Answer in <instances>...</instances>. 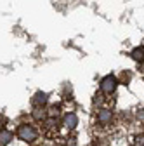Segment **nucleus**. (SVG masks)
<instances>
[{
  "label": "nucleus",
  "instance_id": "nucleus-7",
  "mask_svg": "<svg viewBox=\"0 0 144 146\" xmlns=\"http://www.w3.org/2000/svg\"><path fill=\"white\" fill-rule=\"evenodd\" d=\"M31 115H33L35 120H38V122H40V120H47V111H45L44 108H35Z\"/></svg>",
  "mask_w": 144,
  "mask_h": 146
},
{
  "label": "nucleus",
  "instance_id": "nucleus-5",
  "mask_svg": "<svg viewBox=\"0 0 144 146\" xmlns=\"http://www.w3.org/2000/svg\"><path fill=\"white\" fill-rule=\"evenodd\" d=\"M113 118V113H111V110H99L97 111V122L101 125H106V123H110Z\"/></svg>",
  "mask_w": 144,
  "mask_h": 146
},
{
  "label": "nucleus",
  "instance_id": "nucleus-3",
  "mask_svg": "<svg viewBox=\"0 0 144 146\" xmlns=\"http://www.w3.org/2000/svg\"><path fill=\"white\" fill-rule=\"evenodd\" d=\"M47 98H49V96L40 90V92H37V94L31 98V104H33L35 108H44V106L47 104Z\"/></svg>",
  "mask_w": 144,
  "mask_h": 146
},
{
  "label": "nucleus",
  "instance_id": "nucleus-9",
  "mask_svg": "<svg viewBox=\"0 0 144 146\" xmlns=\"http://www.w3.org/2000/svg\"><path fill=\"white\" fill-rule=\"evenodd\" d=\"M57 115H59V106H52L47 111V117H50V118H57Z\"/></svg>",
  "mask_w": 144,
  "mask_h": 146
},
{
  "label": "nucleus",
  "instance_id": "nucleus-1",
  "mask_svg": "<svg viewBox=\"0 0 144 146\" xmlns=\"http://www.w3.org/2000/svg\"><path fill=\"white\" fill-rule=\"evenodd\" d=\"M16 136L19 137L21 141H24V143H33L35 139L38 137V132H37V129H35L33 125L23 123V125H19V127H17Z\"/></svg>",
  "mask_w": 144,
  "mask_h": 146
},
{
  "label": "nucleus",
  "instance_id": "nucleus-4",
  "mask_svg": "<svg viewBox=\"0 0 144 146\" xmlns=\"http://www.w3.org/2000/svg\"><path fill=\"white\" fill-rule=\"evenodd\" d=\"M63 125L66 127V129H75V127L78 125V117L75 113H66L64 118H63Z\"/></svg>",
  "mask_w": 144,
  "mask_h": 146
},
{
  "label": "nucleus",
  "instance_id": "nucleus-6",
  "mask_svg": "<svg viewBox=\"0 0 144 146\" xmlns=\"http://www.w3.org/2000/svg\"><path fill=\"white\" fill-rule=\"evenodd\" d=\"M12 137H14V134H12L11 131L2 129V131H0V146H7V144L12 141Z\"/></svg>",
  "mask_w": 144,
  "mask_h": 146
},
{
  "label": "nucleus",
  "instance_id": "nucleus-10",
  "mask_svg": "<svg viewBox=\"0 0 144 146\" xmlns=\"http://www.w3.org/2000/svg\"><path fill=\"white\" fill-rule=\"evenodd\" d=\"M139 118H141V120H144V110H142V111H139Z\"/></svg>",
  "mask_w": 144,
  "mask_h": 146
},
{
  "label": "nucleus",
  "instance_id": "nucleus-2",
  "mask_svg": "<svg viewBox=\"0 0 144 146\" xmlns=\"http://www.w3.org/2000/svg\"><path fill=\"white\" fill-rule=\"evenodd\" d=\"M116 85H118V80L115 75H106L102 80H101V90L104 94H111L116 90Z\"/></svg>",
  "mask_w": 144,
  "mask_h": 146
},
{
  "label": "nucleus",
  "instance_id": "nucleus-8",
  "mask_svg": "<svg viewBox=\"0 0 144 146\" xmlns=\"http://www.w3.org/2000/svg\"><path fill=\"white\" fill-rule=\"evenodd\" d=\"M130 58H134L135 61H142V59H144V47H135V49H132Z\"/></svg>",
  "mask_w": 144,
  "mask_h": 146
}]
</instances>
